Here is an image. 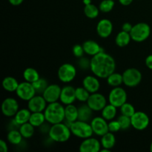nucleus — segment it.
I'll use <instances>...</instances> for the list:
<instances>
[{"mask_svg":"<svg viewBox=\"0 0 152 152\" xmlns=\"http://www.w3.org/2000/svg\"><path fill=\"white\" fill-rule=\"evenodd\" d=\"M115 68L116 62L114 58L103 51L93 56L91 59V71L99 78L107 79L114 72Z\"/></svg>","mask_w":152,"mask_h":152,"instance_id":"nucleus-1","label":"nucleus"},{"mask_svg":"<svg viewBox=\"0 0 152 152\" xmlns=\"http://www.w3.org/2000/svg\"><path fill=\"white\" fill-rule=\"evenodd\" d=\"M44 114L46 121L51 125L62 123L65 119V107L58 102L48 103Z\"/></svg>","mask_w":152,"mask_h":152,"instance_id":"nucleus-2","label":"nucleus"},{"mask_svg":"<svg viewBox=\"0 0 152 152\" xmlns=\"http://www.w3.org/2000/svg\"><path fill=\"white\" fill-rule=\"evenodd\" d=\"M71 134L72 133L69 126L65 123H62V122L52 125L48 132L50 139L56 142H66L69 140Z\"/></svg>","mask_w":152,"mask_h":152,"instance_id":"nucleus-3","label":"nucleus"},{"mask_svg":"<svg viewBox=\"0 0 152 152\" xmlns=\"http://www.w3.org/2000/svg\"><path fill=\"white\" fill-rule=\"evenodd\" d=\"M70 129L72 134L82 139L91 137L94 134L91 123L89 124L88 122L82 121V120H77V121L71 123Z\"/></svg>","mask_w":152,"mask_h":152,"instance_id":"nucleus-4","label":"nucleus"},{"mask_svg":"<svg viewBox=\"0 0 152 152\" xmlns=\"http://www.w3.org/2000/svg\"><path fill=\"white\" fill-rule=\"evenodd\" d=\"M150 34L151 28L145 22H140L133 25V28L130 32L132 39L137 42H142L146 40L150 36Z\"/></svg>","mask_w":152,"mask_h":152,"instance_id":"nucleus-5","label":"nucleus"},{"mask_svg":"<svg viewBox=\"0 0 152 152\" xmlns=\"http://www.w3.org/2000/svg\"><path fill=\"white\" fill-rule=\"evenodd\" d=\"M123 83L130 88L136 87L142 80V74L138 69L134 68H128L123 74Z\"/></svg>","mask_w":152,"mask_h":152,"instance_id":"nucleus-6","label":"nucleus"},{"mask_svg":"<svg viewBox=\"0 0 152 152\" xmlns=\"http://www.w3.org/2000/svg\"><path fill=\"white\" fill-rule=\"evenodd\" d=\"M109 103L117 108H120L124 103L127 102V94L125 89L121 87H114L110 91L108 95Z\"/></svg>","mask_w":152,"mask_h":152,"instance_id":"nucleus-7","label":"nucleus"},{"mask_svg":"<svg viewBox=\"0 0 152 152\" xmlns=\"http://www.w3.org/2000/svg\"><path fill=\"white\" fill-rule=\"evenodd\" d=\"M58 77L62 83H68L74 80L77 75V69L70 63H65L58 70Z\"/></svg>","mask_w":152,"mask_h":152,"instance_id":"nucleus-8","label":"nucleus"},{"mask_svg":"<svg viewBox=\"0 0 152 152\" xmlns=\"http://www.w3.org/2000/svg\"><path fill=\"white\" fill-rule=\"evenodd\" d=\"M18 97L25 101H29L37 94L32 83L25 81L19 84L16 91Z\"/></svg>","mask_w":152,"mask_h":152,"instance_id":"nucleus-9","label":"nucleus"},{"mask_svg":"<svg viewBox=\"0 0 152 152\" xmlns=\"http://www.w3.org/2000/svg\"><path fill=\"white\" fill-rule=\"evenodd\" d=\"M132 126L138 131H142L149 125V117L142 111H136L131 117Z\"/></svg>","mask_w":152,"mask_h":152,"instance_id":"nucleus-10","label":"nucleus"},{"mask_svg":"<svg viewBox=\"0 0 152 152\" xmlns=\"http://www.w3.org/2000/svg\"><path fill=\"white\" fill-rule=\"evenodd\" d=\"M106 102V98L103 95L96 92L91 94L87 101V105L94 111H102L104 107L107 105Z\"/></svg>","mask_w":152,"mask_h":152,"instance_id":"nucleus-11","label":"nucleus"},{"mask_svg":"<svg viewBox=\"0 0 152 152\" xmlns=\"http://www.w3.org/2000/svg\"><path fill=\"white\" fill-rule=\"evenodd\" d=\"M91 126L94 133L97 136L102 137V135L109 132L108 123H107V120L102 117H96L92 119L91 121Z\"/></svg>","mask_w":152,"mask_h":152,"instance_id":"nucleus-12","label":"nucleus"},{"mask_svg":"<svg viewBox=\"0 0 152 152\" xmlns=\"http://www.w3.org/2000/svg\"><path fill=\"white\" fill-rule=\"evenodd\" d=\"M19 111V102L16 99L6 98L1 104V112L6 117H13Z\"/></svg>","mask_w":152,"mask_h":152,"instance_id":"nucleus-13","label":"nucleus"},{"mask_svg":"<svg viewBox=\"0 0 152 152\" xmlns=\"http://www.w3.org/2000/svg\"><path fill=\"white\" fill-rule=\"evenodd\" d=\"M61 91H62V88L58 85H48L47 88L45 90L42 95L48 103H51V102H57L60 99Z\"/></svg>","mask_w":152,"mask_h":152,"instance_id":"nucleus-14","label":"nucleus"},{"mask_svg":"<svg viewBox=\"0 0 152 152\" xmlns=\"http://www.w3.org/2000/svg\"><path fill=\"white\" fill-rule=\"evenodd\" d=\"M47 107V101L42 95L37 94L28 101V108L31 112H42Z\"/></svg>","mask_w":152,"mask_h":152,"instance_id":"nucleus-15","label":"nucleus"},{"mask_svg":"<svg viewBox=\"0 0 152 152\" xmlns=\"http://www.w3.org/2000/svg\"><path fill=\"white\" fill-rule=\"evenodd\" d=\"M101 145V142L91 137L81 142L79 149L81 152H98L100 151Z\"/></svg>","mask_w":152,"mask_h":152,"instance_id":"nucleus-16","label":"nucleus"},{"mask_svg":"<svg viewBox=\"0 0 152 152\" xmlns=\"http://www.w3.org/2000/svg\"><path fill=\"white\" fill-rule=\"evenodd\" d=\"M60 101L64 105L73 104L77 99L76 98V88L71 86H65L62 88L60 94Z\"/></svg>","mask_w":152,"mask_h":152,"instance_id":"nucleus-17","label":"nucleus"},{"mask_svg":"<svg viewBox=\"0 0 152 152\" xmlns=\"http://www.w3.org/2000/svg\"><path fill=\"white\" fill-rule=\"evenodd\" d=\"M96 31L98 35L102 38H107L113 31V24L109 19H102L96 25Z\"/></svg>","mask_w":152,"mask_h":152,"instance_id":"nucleus-18","label":"nucleus"},{"mask_svg":"<svg viewBox=\"0 0 152 152\" xmlns=\"http://www.w3.org/2000/svg\"><path fill=\"white\" fill-rule=\"evenodd\" d=\"M96 77L89 75L85 77L83 80V87L87 89L91 94L97 92L100 87V83Z\"/></svg>","mask_w":152,"mask_h":152,"instance_id":"nucleus-19","label":"nucleus"},{"mask_svg":"<svg viewBox=\"0 0 152 152\" xmlns=\"http://www.w3.org/2000/svg\"><path fill=\"white\" fill-rule=\"evenodd\" d=\"M83 46L85 53L92 56L102 51L99 45L93 40H87L83 43Z\"/></svg>","mask_w":152,"mask_h":152,"instance_id":"nucleus-20","label":"nucleus"},{"mask_svg":"<svg viewBox=\"0 0 152 152\" xmlns=\"http://www.w3.org/2000/svg\"><path fill=\"white\" fill-rule=\"evenodd\" d=\"M65 119L66 121L70 122V123H74L78 120V108L73 104H69L66 105L65 108Z\"/></svg>","mask_w":152,"mask_h":152,"instance_id":"nucleus-21","label":"nucleus"},{"mask_svg":"<svg viewBox=\"0 0 152 152\" xmlns=\"http://www.w3.org/2000/svg\"><path fill=\"white\" fill-rule=\"evenodd\" d=\"M31 111L29 109H26V108H24V109L19 110L17 111L16 114L14 116V120L16 121V123L18 125L21 126V125L24 124V123H26L28 122H29L30 117L31 115Z\"/></svg>","mask_w":152,"mask_h":152,"instance_id":"nucleus-22","label":"nucleus"},{"mask_svg":"<svg viewBox=\"0 0 152 152\" xmlns=\"http://www.w3.org/2000/svg\"><path fill=\"white\" fill-rule=\"evenodd\" d=\"M93 110L86 104V105H83L78 108V120H82V121L88 122L92 119V115H93Z\"/></svg>","mask_w":152,"mask_h":152,"instance_id":"nucleus-23","label":"nucleus"},{"mask_svg":"<svg viewBox=\"0 0 152 152\" xmlns=\"http://www.w3.org/2000/svg\"><path fill=\"white\" fill-rule=\"evenodd\" d=\"M116 143V138L113 132H108L105 134L102 135L101 139V145L102 148L110 149L114 148Z\"/></svg>","mask_w":152,"mask_h":152,"instance_id":"nucleus-24","label":"nucleus"},{"mask_svg":"<svg viewBox=\"0 0 152 152\" xmlns=\"http://www.w3.org/2000/svg\"><path fill=\"white\" fill-rule=\"evenodd\" d=\"M131 39H132V37H131L130 33L122 31L116 37L115 42L117 45L123 48L127 46L130 43Z\"/></svg>","mask_w":152,"mask_h":152,"instance_id":"nucleus-25","label":"nucleus"},{"mask_svg":"<svg viewBox=\"0 0 152 152\" xmlns=\"http://www.w3.org/2000/svg\"><path fill=\"white\" fill-rule=\"evenodd\" d=\"M19 83L13 77H7L3 80L2 87L7 91H16Z\"/></svg>","mask_w":152,"mask_h":152,"instance_id":"nucleus-26","label":"nucleus"},{"mask_svg":"<svg viewBox=\"0 0 152 152\" xmlns=\"http://www.w3.org/2000/svg\"><path fill=\"white\" fill-rule=\"evenodd\" d=\"M46 121L45 116L43 112H32L30 117L29 123L34 127H40Z\"/></svg>","mask_w":152,"mask_h":152,"instance_id":"nucleus-27","label":"nucleus"},{"mask_svg":"<svg viewBox=\"0 0 152 152\" xmlns=\"http://www.w3.org/2000/svg\"><path fill=\"white\" fill-rule=\"evenodd\" d=\"M22 134L20 133L19 130L18 131L17 129H13V130H10L7 135V139L9 141V142L13 145H19L22 141Z\"/></svg>","mask_w":152,"mask_h":152,"instance_id":"nucleus-28","label":"nucleus"},{"mask_svg":"<svg viewBox=\"0 0 152 152\" xmlns=\"http://www.w3.org/2000/svg\"><path fill=\"white\" fill-rule=\"evenodd\" d=\"M23 77L25 81L31 83H34L40 78L38 71L33 68H26L23 72Z\"/></svg>","mask_w":152,"mask_h":152,"instance_id":"nucleus-29","label":"nucleus"},{"mask_svg":"<svg viewBox=\"0 0 152 152\" xmlns=\"http://www.w3.org/2000/svg\"><path fill=\"white\" fill-rule=\"evenodd\" d=\"M117 115V107L109 104L102 110V117L106 120H112Z\"/></svg>","mask_w":152,"mask_h":152,"instance_id":"nucleus-30","label":"nucleus"},{"mask_svg":"<svg viewBox=\"0 0 152 152\" xmlns=\"http://www.w3.org/2000/svg\"><path fill=\"white\" fill-rule=\"evenodd\" d=\"M19 130L20 133L22 134V137L24 138H26V139L31 138L34 135V131H35L34 130V126L32 124H31L29 122L21 125Z\"/></svg>","mask_w":152,"mask_h":152,"instance_id":"nucleus-31","label":"nucleus"},{"mask_svg":"<svg viewBox=\"0 0 152 152\" xmlns=\"http://www.w3.org/2000/svg\"><path fill=\"white\" fill-rule=\"evenodd\" d=\"M107 83L110 86H112V87L120 86L122 83H123V74L115 72L112 73L111 75L107 77Z\"/></svg>","mask_w":152,"mask_h":152,"instance_id":"nucleus-32","label":"nucleus"},{"mask_svg":"<svg viewBox=\"0 0 152 152\" xmlns=\"http://www.w3.org/2000/svg\"><path fill=\"white\" fill-rule=\"evenodd\" d=\"M85 15L89 19H95L98 16L99 13V8L93 4H88L85 5L84 7Z\"/></svg>","mask_w":152,"mask_h":152,"instance_id":"nucleus-33","label":"nucleus"},{"mask_svg":"<svg viewBox=\"0 0 152 152\" xmlns=\"http://www.w3.org/2000/svg\"><path fill=\"white\" fill-rule=\"evenodd\" d=\"M32 84L34 86V88H35L37 94H42L43 92L45 91V90L48 86V83L47 80L44 78H39L37 81L34 82Z\"/></svg>","mask_w":152,"mask_h":152,"instance_id":"nucleus-34","label":"nucleus"},{"mask_svg":"<svg viewBox=\"0 0 152 152\" xmlns=\"http://www.w3.org/2000/svg\"><path fill=\"white\" fill-rule=\"evenodd\" d=\"M91 93L84 87H79L76 88V98L80 102H87Z\"/></svg>","mask_w":152,"mask_h":152,"instance_id":"nucleus-35","label":"nucleus"},{"mask_svg":"<svg viewBox=\"0 0 152 152\" xmlns=\"http://www.w3.org/2000/svg\"><path fill=\"white\" fill-rule=\"evenodd\" d=\"M114 7V0H102L99 5V10L103 13L111 11Z\"/></svg>","mask_w":152,"mask_h":152,"instance_id":"nucleus-36","label":"nucleus"},{"mask_svg":"<svg viewBox=\"0 0 152 152\" xmlns=\"http://www.w3.org/2000/svg\"><path fill=\"white\" fill-rule=\"evenodd\" d=\"M120 111H121V114L123 115L128 116V117H132L134 115L136 111H135L134 107L133 105L131 103L126 102V103L123 104L121 107H120Z\"/></svg>","mask_w":152,"mask_h":152,"instance_id":"nucleus-37","label":"nucleus"},{"mask_svg":"<svg viewBox=\"0 0 152 152\" xmlns=\"http://www.w3.org/2000/svg\"><path fill=\"white\" fill-rule=\"evenodd\" d=\"M117 120H118L119 123H120V126H121V129H123V130L128 129L131 126H132V120H131L130 117H128V116L121 114V115L118 117Z\"/></svg>","mask_w":152,"mask_h":152,"instance_id":"nucleus-38","label":"nucleus"},{"mask_svg":"<svg viewBox=\"0 0 152 152\" xmlns=\"http://www.w3.org/2000/svg\"><path fill=\"white\" fill-rule=\"evenodd\" d=\"M73 54L76 56L77 58H81L83 56L85 51L84 49H83V46L81 45H75L73 47Z\"/></svg>","mask_w":152,"mask_h":152,"instance_id":"nucleus-39","label":"nucleus"},{"mask_svg":"<svg viewBox=\"0 0 152 152\" xmlns=\"http://www.w3.org/2000/svg\"><path fill=\"white\" fill-rule=\"evenodd\" d=\"M108 129L109 132L114 133L121 130V126L118 120H110V123H108Z\"/></svg>","mask_w":152,"mask_h":152,"instance_id":"nucleus-40","label":"nucleus"},{"mask_svg":"<svg viewBox=\"0 0 152 152\" xmlns=\"http://www.w3.org/2000/svg\"><path fill=\"white\" fill-rule=\"evenodd\" d=\"M90 65H91V60L89 61L88 59H86V58L81 57L80 59L79 60V65L81 68L84 70H87L88 68H90Z\"/></svg>","mask_w":152,"mask_h":152,"instance_id":"nucleus-41","label":"nucleus"},{"mask_svg":"<svg viewBox=\"0 0 152 152\" xmlns=\"http://www.w3.org/2000/svg\"><path fill=\"white\" fill-rule=\"evenodd\" d=\"M0 151L1 152H7L8 151L7 144L4 140H0Z\"/></svg>","mask_w":152,"mask_h":152,"instance_id":"nucleus-42","label":"nucleus"},{"mask_svg":"<svg viewBox=\"0 0 152 152\" xmlns=\"http://www.w3.org/2000/svg\"><path fill=\"white\" fill-rule=\"evenodd\" d=\"M132 28H133V25L132 24L129 23V22H126L123 25V27H122V31H126V32L130 33L131 31H132Z\"/></svg>","mask_w":152,"mask_h":152,"instance_id":"nucleus-43","label":"nucleus"},{"mask_svg":"<svg viewBox=\"0 0 152 152\" xmlns=\"http://www.w3.org/2000/svg\"><path fill=\"white\" fill-rule=\"evenodd\" d=\"M145 65L149 69L152 70V54L149 55L145 59Z\"/></svg>","mask_w":152,"mask_h":152,"instance_id":"nucleus-44","label":"nucleus"},{"mask_svg":"<svg viewBox=\"0 0 152 152\" xmlns=\"http://www.w3.org/2000/svg\"><path fill=\"white\" fill-rule=\"evenodd\" d=\"M10 4H11L13 6H18L20 5L22 2L24 1V0H8Z\"/></svg>","mask_w":152,"mask_h":152,"instance_id":"nucleus-45","label":"nucleus"},{"mask_svg":"<svg viewBox=\"0 0 152 152\" xmlns=\"http://www.w3.org/2000/svg\"><path fill=\"white\" fill-rule=\"evenodd\" d=\"M134 0H119L120 4L123 6H129L132 3Z\"/></svg>","mask_w":152,"mask_h":152,"instance_id":"nucleus-46","label":"nucleus"},{"mask_svg":"<svg viewBox=\"0 0 152 152\" xmlns=\"http://www.w3.org/2000/svg\"><path fill=\"white\" fill-rule=\"evenodd\" d=\"M83 3H84L85 5L91 4V0H83Z\"/></svg>","mask_w":152,"mask_h":152,"instance_id":"nucleus-47","label":"nucleus"},{"mask_svg":"<svg viewBox=\"0 0 152 152\" xmlns=\"http://www.w3.org/2000/svg\"><path fill=\"white\" fill-rule=\"evenodd\" d=\"M100 151L101 152H110V151H111V150H110V149H107V148H102V149H100Z\"/></svg>","mask_w":152,"mask_h":152,"instance_id":"nucleus-48","label":"nucleus"},{"mask_svg":"<svg viewBox=\"0 0 152 152\" xmlns=\"http://www.w3.org/2000/svg\"><path fill=\"white\" fill-rule=\"evenodd\" d=\"M150 151L152 152V142H151V145H150Z\"/></svg>","mask_w":152,"mask_h":152,"instance_id":"nucleus-49","label":"nucleus"}]
</instances>
